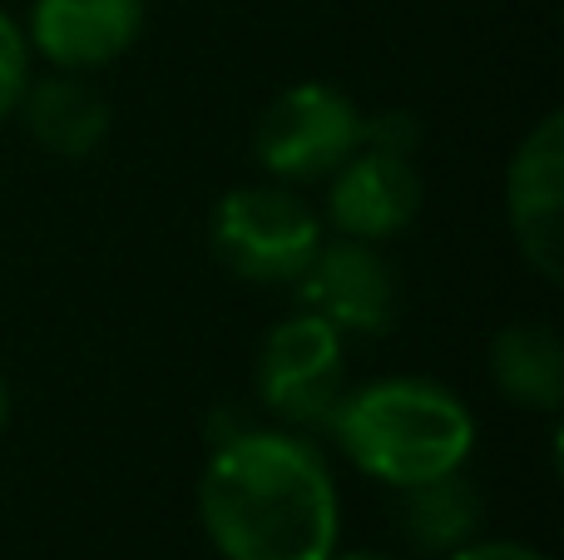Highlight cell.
Returning <instances> with one entry per match:
<instances>
[{"label":"cell","mask_w":564,"mask_h":560,"mask_svg":"<svg viewBox=\"0 0 564 560\" xmlns=\"http://www.w3.org/2000/svg\"><path fill=\"white\" fill-rule=\"evenodd\" d=\"M198 521L224 560H332L341 502L307 432L238 427L198 476Z\"/></svg>","instance_id":"obj_1"},{"label":"cell","mask_w":564,"mask_h":560,"mask_svg":"<svg viewBox=\"0 0 564 560\" xmlns=\"http://www.w3.org/2000/svg\"><path fill=\"white\" fill-rule=\"evenodd\" d=\"M327 432L357 472L401 492L460 472L476 446V417L431 377H377L337 397Z\"/></svg>","instance_id":"obj_2"},{"label":"cell","mask_w":564,"mask_h":560,"mask_svg":"<svg viewBox=\"0 0 564 560\" xmlns=\"http://www.w3.org/2000/svg\"><path fill=\"white\" fill-rule=\"evenodd\" d=\"M208 244L234 278L282 288L297 283V273L322 248V218L288 184H243L218 198Z\"/></svg>","instance_id":"obj_3"},{"label":"cell","mask_w":564,"mask_h":560,"mask_svg":"<svg viewBox=\"0 0 564 560\" xmlns=\"http://www.w3.org/2000/svg\"><path fill=\"white\" fill-rule=\"evenodd\" d=\"M361 149V109L337 85L302 79L268 99L253 125V159L273 184H327Z\"/></svg>","instance_id":"obj_4"},{"label":"cell","mask_w":564,"mask_h":560,"mask_svg":"<svg viewBox=\"0 0 564 560\" xmlns=\"http://www.w3.org/2000/svg\"><path fill=\"white\" fill-rule=\"evenodd\" d=\"M341 357H347V337L327 317L297 308L258 347V367H253L258 402L288 432H317V427L332 422V407L347 392V383H341L347 363Z\"/></svg>","instance_id":"obj_5"},{"label":"cell","mask_w":564,"mask_h":560,"mask_svg":"<svg viewBox=\"0 0 564 560\" xmlns=\"http://www.w3.org/2000/svg\"><path fill=\"white\" fill-rule=\"evenodd\" d=\"M506 218L540 283L564 278V115L550 109L516 144L506 169Z\"/></svg>","instance_id":"obj_6"},{"label":"cell","mask_w":564,"mask_h":560,"mask_svg":"<svg viewBox=\"0 0 564 560\" xmlns=\"http://www.w3.org/2000/svg\"><path fill=\"white\" fill-rule=\"evenodd\" d=\"M292 288H297V303L327 317L341 337H381L397 317V273L377 254V244H361V238H337V244L322 238V248Z\"/></svg>","instance_id":"obj_7"},{"label":"cell","mask_w":564,"mask_h":560,"mask_svg":"<svg viewBox=\"0 0 564 560\" xmlns=\"http://www.w3.org/2000/svg\"><path fill=\"white\" fill-rule=\"evenodd\" d=\"M421 174L406 154L361 144L347 154V164L327 179V218L341 238H361V244H387V238L406 234L421 214Z\"/></svg>","instance_id":"obj_8"},{"label":"cell","mask_w":564,"mask_h":560,"mask_svg":"<svg viewBox=\"0 0 564 560\" xmlns=\"http://www.w3.org/2000/svg\"><path fill=\"white\" fill-rule=\"evenodd\" d=\"M149 0H30L25 45L50 69H105L129 55L144 30Z\"/></svg>","instance_id":"obj_9"},{"label":"cell","mask_w":564,"mask_h":560,"mask_svg":"<svg viewBox=\"0 0 564 560\" xmlns=\"http://www.w3.org/2000/svg\"><path fill=\"white\" fill-rule=\"evenodd\" d=\"M25 134L35 139L45 154L59 159H85L105 144L109 134V105L89 79L69 75V69H55L45 79H30L25 95L15 105Z\"/></svg>","instance_id":"obj_10"},{"label":"cell","mask_w":564,"mask_h":560,"mask_svg":"<svg viewBox=\"0 0 564 560\" xmlns=\"http://www.w3.org/2000/svg\"><path fill=\"white\" fill-rule=\"evenodd\" d=\"M490 383L520 412L560 417L564 337L550 323H510L490 337Z\"/></svg>","instance_id":"obj_11"},{"label":"cell","mask_w":564,"mask_h":560,"mask_svg":"<svg viewBox=\"0 0 564 560\" xmlns=\"http://www.w3.org/2000/svg\"><path fill=\"white\" fill-rule=\"evenodd\" d=\"M480 511H486V502L470 486L466 466L446 476H431V482H416V486H401V506H397L401 536L426 556H451L466 541H476Z\"/></svg>","instance_id":"obj_12"},{"label":"cell","mask_w":564,"mask_h":560,"mask_svg":"<svg viewBox=\"0 0 564 560\" xmlns=\"http://www.w3.org/2000/svg\"><path fill=\"white\" fill-rule=\"evenodd\" d=\"M30 85V45H25V30L15 25L6 6H0V125L15 115L20 95Z\"/></svg>","instance_id":"obj_13"},{"label":"cell","mask_w":564,"mask_h":560,"mask_svg":"<svg viewBox=\"0 0 564 560\" xmlns=\"http://www.w3.org/2000/svg\"><path fill=\"white\" fill-rule=\"evenodd\" d=\"M446 560H550V556L535 551V546H525V541H466Z\"/></svg>","instance_id":"obj_14"},{"label":"cell","mask_w":564,"mask_h":560,"mask_svg":"<svg viewBox=\"0 0 564 560\" xmlns=\"http://www.w3.org/2000/svg\"><path fill=\"white\" fill-rule=\"evenodd\" d=\"M10 427V387H6V377H0V432Z\"/></svg>","instance_id":"obj_15"},{"label":"cell","mask_w":564,"mask_h":560,"mask_svg":"<svg viewBox=\"0 0 564 560\" xmlns=\"http://www.w3.org/2000/svg\"><path fill=\"white\" fill-rule=\"evenodd\" d=\"M332 560H397V556H381V551H347V556H332Z\"/></svg>","instance_id":"obj_16"}]
</instances>
